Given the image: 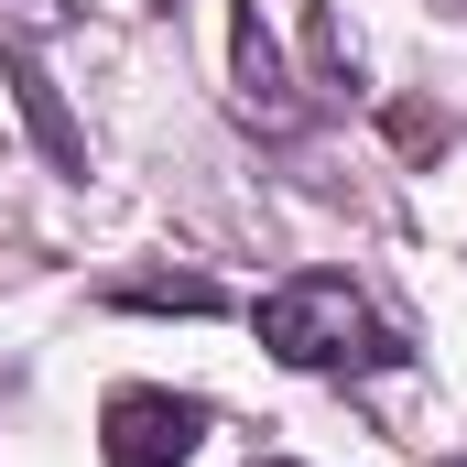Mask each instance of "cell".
Listing matches in <instances>:
<instances>
[{"mask_svg":"<svg viewBox=\"0 0 467 467\" xmlns=\"http://www.w3.org/2000/svg\"><path fill=\"white\" fill-rule=\"evenodd\" d=\"M0 11H11L22 33H66V22H77V0H0Z\"/></svg>","mask_w":467,"mask_h":467,"instance_id":"6","label":"cell"},{"mask_svg":"<svg viewBox=\"0 0 467 467\" xmlns=\"http://www.w3.org/2000/svg\"><path fill=\"white\" fill-rule=\"evenodd\" d=\"M109 305H130V316H218L229 294L207 272H130V283H109Z\"/></svg>","mask_w":467,"mask_h":467,"instance_id":"5","label":"cell"},{"mask_svg":"<svg viewBox=\"0 0 467 467\" xmlns=\"http://www.w3.org/2000/svg\"><path fill=\"white\" fill-rule=\"evenodd\" d=\"M152 11H185V0H152Z\"/></svg>","mask_w":467,"mask_h":467,"instance_id":"9","label":"cell"},{"mask_svg":"<svg viewBox=\"0 0 467 467\" xmlns=\"http://www.w3.org/2000/svg\"><path fill=\"white\" fill-rule=\"evenodd\" d=\"M250 327H261V348L283 369H316V380H380V369L413 358V337L358 294L348 272H283Z\"/></svg>","mask_w":467,"mask_h":467,"instance_id":"1","label":"cell"},{"mask_svg":"<svg viewBox=\"0 0 467 467\" xmlns=\"http://www.w3.org/2000/svg\"><path fill=\"white\" fill-rule=\"evenodd\" d=\"M207 446V402L196 391H163V380H119L99 402V457L109 467H185Z\"/></svg>","mask_w":467,"mask_h":467,"instance_id":"2","label":"cell"},{"mask_svg":"<svg viewBox=\"0 0 467 467\" xmlns=\"http://www.w3.org/2000/svg\"><path fill=\"white\" fill-rule=\"evenodd\" d=\"M0 77H11V99H22V119H33L44 163H55V174H88V130L66 119V99H55V77H44V66H33V55L11 44V33H0Z\"/></svg>","mask_w":467,"mask_h":467,"instance_id":"4","label":"cell"},{"mask_svg":"<svg viewBox=\"0 0 467 467\" xmlns=\"http://www.w3.org/2000/svg\"><path fill=\"white\" fill-rule=\"evenodd\" d=\"M457 141V119H435V109H402V152H446Z\"/></svg>","mask_w":467,"mask_h":467,"instance_id":"7","label":"cell"},{"mask_svg":"<svg viewBox=\"0 0 467 467\" xmlns=\"http://www.w3.org/2000/svg\"><path fill=\"white\" fill-rule=\"evenodd\" d=\"M446 11H457V22H467V0H446Z\"/></svg>","mask_w":467,"mask_h":467,"instance_id":"10","label":"cell"},{"mask_svg":"<svg viewBox=\"0 0 467 467\" xmlns=\"http://www.w3.org/2000/svg\"><path fill=\"white\" fill-rule=\"evenodd\" d=\"M229 99H239V119H250L261 141H294V130L316 119V88L283 66V44H272L261 0H239V11H229Z\"/></svg>","mask_w":467,"mask_h":467,"instance_id":"3","label":"cell"},{"mask_svg":"<svg viewBox=\"0 0 467 467\" xmlns=\"http://www.w3.org/2000/svg\"><path fill=\"white\" fill-rule=\"evenodd\" d=\"M250 467H294V457H250Z\"/></svg>","mask_w":467,"mask_h":467,"instance_id":"8","label":"cell"}]
</instances>
